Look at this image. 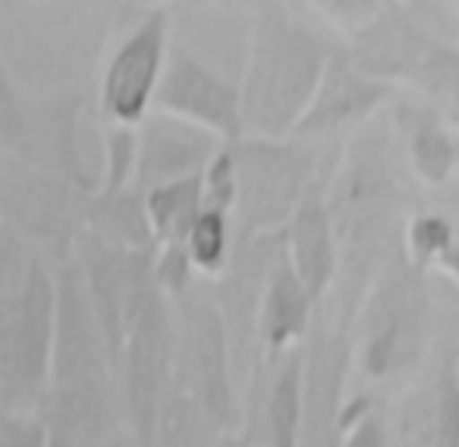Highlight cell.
<instances>
[{
    "mask_svg": "<svg viewBox=\"0 0 459 447\" xmlns=\"http://www.w3.org/2000/svg\"><path fill=\"white\" fill-rule=\"evenodd\" d=\"M51 265L57 277V328L48 388L35 416L51 432L70 434L85 447H108V441L126 428L108 337L76 259Z\"/></svg>",
    "mask_w": 459,
    "mask_h": 447,
    "instance_id": "obj_1",
    "label": "cell"
},
{
    "mask_svg": "<svg viewBox=\"0 0 459 447\" xmlns=\"http://www.w3.org/2000/svg\"><path fill=\"white\" fill-rule=\"evenodd\" d=\"M333 51L337 48L296 16L287 0H258L239 79L243 136L287 139L306 114Z\"/></svg>",
    "mask_w": 459,
    "mask_h": 447,
    "instance_id": "obj_2",
    "label": "cell"
},
{
    "mask_svg": "<svg viewBox=\"0 0 459 447\" xmlns=\"http://www.w3.org/2000/svg\"><path fill=\"white\" fill-rule=\"evenodd\" d=\"M110 29L108 0H0V54L32 92L89 89Z\"/></svg>",
    "mask_w": 459,
    "mask_h": 447,
    "instance_id": "obj_3",
    "label": "cell"
},
{
    "mask_svg": "<svg viewBox=\"0 0 459 447\" xmlns=\"http://www.w3.org/2000/svg\"><path fill=\"white\" fill-rule=\"evenodd\" d=\"M237 164V221L239 233H281L308 192L327 186L333 164L318 145L264 136H239L230 142Z\"/></svg>",
    "mask_w": 459,
    "mask_h": 447,
    "instance_id": "obj_4",
    "label": "cell"
},
{
    "mask_svg": "<svg viewBox=\"0 0 459 447\" xmlns=\"http://www.w3.org/2000/svg\"><path fill=\"white\" fill-rule=\"evenodd\" d=\"M173 302V384L192 397L221 432H243V390L230 350L227 325L211 296L208 281H198Z\"/></svg>",
    "mask_w": 459,
    "mask_h": 447,
    "instance_id": "obj_5",
    "label": "cell"
},
{
    "mask_svg": "<svg viewBox=\"0 0 459 447\" xmlns=\"http://www.w3.org/2000/svg\"><path fill=\"white\" fill-rule=\"evenodd\" d=\"M173 350H177V328H173V302L152 281L129 309L126 331L114 359L117 390L126 428L152 447L154 419L173 388Z\"/></svg>",
    "mask_w": 459,
    "mask_h": 447,
    "instance_id": "obj_6",
    "label": "cell"
},
{
    "mask_svg": "<svg viewBox=\"0 0 459 447\" xmlns=\"http://www.w3.org/2000/svg\"><path fill=\"white\" fill-rule=\"evenodd\" d=\"M95 192L0 152V217L48 262L73 256Z\"/></svg>",
    "mask_w": 459,
    "mask_h": 447,
    "instance_id": "obj_7",
    "label": "cell"
},
{
    "mask_svg": "<svg viewBox=\"0 0 459 447\" xmlns=\"http://www.w3.org/2000/svg\"><path fill=\"white\" fill-rule=\"evenodd\" d=\"M170 13L167 7L145 10L110 45L98 70L95 110L101 120L139 127L154 108L167 54H170Z\"/></svg>",
    "mask_w": 459,
    "mask_h": 447,
    "instance_id": "obj_8",
    "label": "cell"
},
{
    "mask_svg": "<svg viewBox=\"0 0 459 447\" xmlns=\"http://www.w3.org/2000/svg\"><path fill=\"white\" fill-rule=\"evenodd\" d=\"M54 328H57V277H54V265L45 256H39L20 287L10 372L4 390H0L4 403L13 413H35L41 394H45L48 372H51Z\"/></svg>",
    "mask_w": 459,
    "mask_h": 447,
    "instance_id": "obj_9",
    "label": "cell"
},
{
    "mask_svg": "<svg viewBox=\"0 0 459 447\" xmlns=\"http://www.w3.org/2000/svg\"><path fill=\"white\" fill-rule=\"evenodd\" d=\"M152 110H167L173 117L198 123L227 142H237L243 136L239 83L217 73L214 66H208L202 57H195L189 48L177 45V41L167 54V66Z\"/></svg>",
    "mask_w": 459,
    "mask_h": 447,
    "instance_id": "obj_10",
    "label": "cell"
},
{
    "mask_svg": "<svg viewBox=\"0 0 459 447\" xmlns=\"http://www.w3.org/2000/svg\"><path fill=\"white\" fill-rule=\"evenodd\" d=\"M390 92H394V85L365 73L350 57L346 48H337L331 54V60H327L325 76H321L306 114L299 117V123H296V129L290 136L318 145V142L331 139L337 133L359 129L387 101Z\"/></svg>",
    "mask_w": 459,
    "mask_h": 447,
    "instance_id": "obj_11",
    "label": "cell"
},
{
    "mask_svg": "<svg viewBox=\"0 0 459 447\" xmlns=\"http://www.w3.org/2000/svg\"><path fill=\"white\" fill-rule=\"evenodd\" d=\"M135 129H139L135 186L145 192L173 183V180L198 177L227 145V139H221L217 133L167 114V110H152Z\"/></svg>",
    "mask_w": 459,
    "mask_h": 447,
    "instance_id": "obj_12",
    "label": "cell"
},
{
    "mask_svg": "<svg viewBox=\"0 0 459 447\" xmlns=\"http://www.w3.org/2000/svg\"><path fill=\"white\" fill-rule=\"evenodd\" d=\"M346 353L337 334L312 331L306 337L302 372V428L299 447H337L343 422Z\"/></svg>",
    "mask_w": 459,
    "mask_h": 447,
    "instance_id": "obj_13",
    "label": "cell"
},
{
    "mask_svg": "<svg viewBox=\"0 0 459 447\" xmlns=\"http://www.w3.org/2000/svg\"><path fill=\"white\" fill-rule=\"evenodd\" d=\"M281 237L283 252H287L296 277L308 290L315 306L321 309V302L327 300V294L337 284L340 271L337 237H333V221L325 202V186L308 192L306 202L296 208V215L290 217V224L281 231Z\"/></svg>",
    "mask_w": 459,
    "mask_h": 447,
    "instance_id": "obj_14",
    "label": "cell"
},
{
    "mask_svg": "<svg viewBox=\"0 0 459 447\" xmlns=\"http://www.w3.org/2000/svg\"><path fill=\"white\" fill-rule=\"evenodd\" d=\"M302 372H306V344L290 350L274 365L255 409L239 434H246L258 447H299Z\"/></svg>",
    "mask_w": 459,
    "mask_h": 447,
    "instance_id": "obj_15",
    "label": "cell"
},
{
    "mask_svg": "<svg viewBox=\"0 0 459 447\" xmlns=\"http://www.w3.org/2000/svg\"><path fill=\"white\" fill-rule=\"evenodd\" d=\"M85 231L101 240V243L123 252L158 250V237H154L152 217H148V205H145V189H139L135 183L117 192H95Z\"/></svg>",
    "mask_w": 459,
    "mask_h": 447,
    "instance_id": "obj_16",
    "label": "cell"
},
{
    "mask_svg": "<svg viewBox=\"0 0 459 447\" xmlns=\"http://www.w3.org/2000/svg\"><path fill=\"white\" fill-rule=\"evenodd\" d=\"M394 123L415 177L425 183H444L453 171V139L440 129L437 114L403 101L394 110Z\"/></svg>",
    "mask_w": 459,
    "mask_h": 447,
    "instance_id": "obj_17",
    "label": "cell"
},
{
    "mask_svg": "<svg viewBox=\"0 0 459 447\" xmlns=\"http://www.w3.org/2000/svg\"><path fill=\"white\" fill-rule=\"evenodd\" d=\"M223 434L227 432H221V425L173 384L154 419L152 447H221Z\"/></svg>",
    "mask_w": 459,
    "mask_h": 447,
    "instance_id": "obj_18",
    "label": "cell"
},
{
    "mask_svg": "<svg viewBox=\"0 0 459 447\" xmlns=\"http://www.w3.org/2000/svg\"><path fill=\"white\" fill-rule=\"evenodd\" d=\"M148 217H152L154 237L160 243H183L189 233L192 221L198 211L204 208V192H202V173L198 177L173 180V183L154 186L145 192Z\"/></svg>",
    "mask_w": 459,
    "mask_h": 447,
    "instance_id": "obj_19",
    "label": "cell"
},
{
    "mask_svg": "<svg viewBox=\"0 0 459 447\" xmlns=\"http://www.w3.org/2000/svg\"><path fill=\"white\" fill-rule=\"evenodd\" d=\"M183 246L189 252L192 265H195V275L202 281H217L227 271L233 250H237V221H233L230 211L204 205L195 221H192Z\"/></svg>",
    "mask_w": 459,
    "mask_h": 447,
    "instance_id": "obj_20",
    "label": "cell"
},
{
    "mask_svg": "<svg viewBox=\"0 0 459 447\" xmlns=\"http://www.w3.org/2000/svg\"><path fill=\"white\" fill-rule=\"evenodd\" d=\"M139 167V129L101 120V189L117 192L135 183Z\"/></svg>",
    "mask_w": 459,
    "mask_h": 447,
    "instance_id": "obj_21",
    "label": "cell"
},
{
    "mask_svg": "<svg viewBox=\"0 0 459 447\" xmlns=\"http://www.w3.org/2000/svg\"><path fill=\"white\" fill-rule=\"evenodd\" d=\"M453 246L450 224L437 215H419L406 224L403 233V250H406V265L412 271L437 268L440 256Z\"/></svg>",
    "mask_w": 459,
    "mask_h": 447,
    "instance_id": "obj_22",
    "label": "cell"
},
{
    "mask_svg": "<svg viewBox=\"0 0 459 447\" xmlns=\"http://www.w3.org/2000/svg\"><path fill=\"white\" fill-rule=\"evenodd\" d=\"M32 89L20 83L10 64L0 54V152L13 154L22 139V129L29 120V108H32Z\"/></svg>",
    "mask_w": 459,
    "mask_h": 447,
    "instance_id": "obj_23",
    "label": "cell"
},
{
    "mask_svg": "<svg viewBox=\"0 0 459 447\" xmlns=\"http://www.w3.org/2000/svg\"><path fill=\"white\" fill-rule=\"evenodd\" d=\"M154 281L167 294V300H179L202 277L195 275V265H192L183 243H160L158 252H154Z\"/></svg>",
    "mask_w": 459,
    "mask_h": 447,
    "instance_id": "obj_24",
    "label": "cell"
},
{
    "mask_svg": "<svg viewBox=\"0 0 459 447\" xmlns=\"http://www.w3.org/2000/svg\"><path fill=\"white\" fill-rule=\"evenodd\" d=\"M202 192H204V205H208V208H221L233 215V208H237V164H233V148H230V142L214 154V161L204 167Z\"/></svg>",
    "mask_w": 459,
    "mask_h": 447,
    "instance_id": "obj_25",
    "label": "cell"
},
{
    "mask_svg": "<svg viewBox=\"0 0 459 447\" xmlns=\"http://www.w3.org/2000/svg\"><path fill=\"white\" fill-rule=\"evenodd\" d=\"M306 4L312 10H318L333 29H340V32L346 35V39L356 35L359 29L368 26L384 10L381 0H306Z\"/></svg>",
    "mask_w": 459,
    "mask_h": 447,
    "instance_id": "obj_26",
    "label": "cell"
},
{
    "mask_svg": "<svg viewBox=\"0 0 459 447\" xmlns=\"http://www.w3.org/2000/svg\"><path fill=\"white\" fill-rule=\"evenodd\" d=\"M337 447H387L384 422L371 413L365 400H356L352 407H343Z\"/></svg>",
    "mask_w": 459,
    "mask_h": 447,
    "instance_id": "obj_27",
    "label": "cell"
},
{
    "mask_svg": "<svg viewBox=\"0 0 459 447\" xmlns=\"http://www.w3.org/2000/svg\"><path fill=\"white\" fill-rule=\"evenodd\" d=\"M35 256H41V252H35L32 246L0 217V284L22 281L26 271L32 268Z\"/></svg>",
    "mask_w": 459,
    "mask_h": 447,
    "instance_id": "obj_28",
    "label": "cell"
},
{
    "mask_svg": "<svg viewBox=\"0 0 459 447\" xmlns=\"http://www.w3.org/2000/svg\"><path fill=\"white\" fill-rule=\"evenodd\" d=\"M0 447H48V425L35 413H13L0 425Z\"/></svg>",
    "mask_w": 459,
    "mask_h": 447,
    "instance_id": "obj_29",
    "label": "cell"
},
{
    "mask_svg": "<svg viewBox=\"0 0 459 447\" xmlns=\"http://www.w3.org/2000/svg\"><path fill=\"white\" fill-rule=\"evenodd\" d=\"M437 271H444V275L450 277L453 284H459V243H453L450 250H446L444 256H440Z\"/></svg>",
    "mask_w": 459,
    "mask_h": 447,
    "instance_id": "obj_30",
    "label": "cell"
},
{
    "mask_svg": "<svg viewBox=\"0 0 459 447\" xmlns=\"http://www.w3.org/2000/svg\"><path fill=\"white\" fill-rule=\"evenodd\" d=\"M108 447H148V444H142V441L135 438L129 428H120V432H117L114 438L108 441Z\"/></svg>",
    "mask_w": 459,
    "mask_h": 447,
    "instance_id": "obj_31",
    "label": "cell"
},
{
    "mask_svg": "<svg viewBox=\"0 0 459 447\" xmlns=\"http://www.w3.org/2000/svg\"><path fill=\"white\" fill-rule=\"evenodd\" d=\"M48 447H85V444L76 438H70V434H60V432H51V428H48Z\"/></svg>",
    "mask_w": 459,
    "mask_h": 447,
    "instance_id": "obj_32",
    "label": "cell"
},
{
    "mask_svg": "<svg viewBox=\"0 0 459 447\" xmlns=\"http://www.w3.org/2000/svg\"><path fill=\"white\" fill-rule=\"evenodd\" d=\"M221 447H258V444H252V441H249V438H246V434L233 432V434H223Z\"/></svg>",
    "mask_w": 459,
    "mask_h": 447,
    "instance_id": "obj_33",
    "label": "cell"
},
{
    "mask_svg": "<svg viewBox=\"0 0 459 447\" xmlns=\"http://www.w3.org/2000/svg\"><path fill=\"white\" fill-rule=\"evenodd\" d=\"M135 7H145V10H158V7H167V0H129Z\"/></svg>",
    "mask_w": 459,
    "mask_h": 447,
    "instance_id": "obj_34",
    "label": "cell"
},
{
    "mask_svg": "<svg viewBox=\"0 0 459 447\" xmlns=\"http://www.w3.org/2000/svg\"><path fill=\"white\" fill-rule=\"evenodd\" d=\"M10 416H13V409H10L7 403H4V397H0V425H4V422H7Z\"/></svg>",
    "mask_w": 459,
    "mask_h": 447,
    "instance_id": "obj_35",
    "label": "cell"
},
{
    "mask_svg": "<svg viewBox=\"0 0 459 447\" xmlns=\"http://www.w3.org/2000/svg\"><path fill=\"white\" fill-rule=\"evenodd\" d=\"M390 4H394V7H406V10H412L415 4H419V0H390Z\"/></svg>",
    "mask_w": 459,
    "mask_h": 447,
    "instance_id": "obj_36",
    "label": "cell"
},
{
    "mask_svg": "<svg viewBox=\"0 0 459 447\" xmlns=\"http://www.w3.org/2000/svg\"><path fill=\"white\" fill-rule=\"evenodd\" d=\"M453 171H459V139L453 142Z\"/></svg>",
    "mask_w": 459,
    "mask_h": 447,
    "instance_id": "obj_37",
    "label": "cell"
},
{
    "mask_svg": "<svg viewBox=\"0 0 459 447\" xmlns=\"http://www.w3.org/2000/svg\"><path fill=\"white\" fill-rule=\"evenodd\" d=\"M446 4H453V7H456V10H459V0H446Z\"/></svg>",
    "mask_w": 459,
    "mask_h": 447,
    "instance_id": "obj_38",
    "label": "cell"
}]
</instances>
